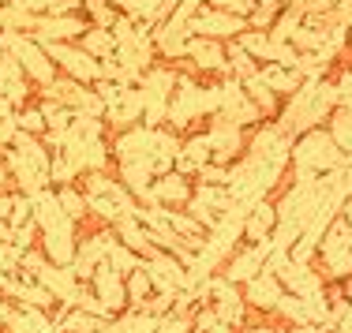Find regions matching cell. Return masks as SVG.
Returning a JSON list of instances; mask_svg holds the SVG:
<instances>
[{
  "mask_svg": "<svg viewBox=\"0 0 352 333\" xmlns=\"http://www.w3.org/2000/svg\"><path fill=\"white\" fill-rule=\"evenodd\" d=\"M225 53H229V75L240 79V82H248L251 75H258V68H263V64H258L251 53H244L236 41H225Z\"/></svg>",
  "mask_w": 352,
  "mask_h": 333,
  "instance_id": "30bf717a",
  "label": "cell"
},
{
  "mask_svg": "<svg viewBox=\"0 0 352 333\" xmlns=\"http://www.w3.org/2000/svg\"><path fill=\"white\" fill-rule=\"evenodd\" d=\"M188 64H191V71L203 75V79H229V53H225V41L191 38L188 41Z\"/></svg>",
  "mask_w": 352,
  "mask_h": 333,
  "instance_id": "277c9868",
  "label": "cell"
},
{
  "mask_svg": "<svg viewBox=\"0 0 352 333\" xmlns=\"http://www.w3.org/2000/svg\"><path fill=\"white\" fill-rule=\"evenodd\" d=\"M281 296H285V285L278 281V273H270V270H263L258 277H251L244 285V303L251 307V311L274 314L278 303H281Z\"/></svg>",
  "mask_w": 352,
  "mask_h": 333,
  "instance_id": "8992f818",
  "label": "cell"
},
{
  "mask_svg": "<svg viewBox=\"0 0 352 333\" xmlns=\"http://www.w3.org/2000/svg\"><path fill=\"white\" fill-rule=\"evenodd\" d=\"M206 135H210V150L214 165H225L229 169L232 161H240V157L248 154V131L236 128V124H229L225 116H210L206 120Z\"/></svg>",
  "mask_w": 352,
  "mask_h": 333,
  "instance_id": "7a4b0ae2",
  "label": "cell"
},
{
  "mask_svg": "<svg viewBox=\"0 0 352 333\" xmlns=\"http://www.w3.org/2000/svg\"><path fill=\"white\" fill-rule=\"evenodd\" d=\"M191 38H214V41H236L248 30V19L221 12V8H199V15L191 19Z\"/></svg>",
  "mask_w": 352,
  "mask_h": 333,
  "instance_id": "3957f363",
  "label": "cell"
},
{
  "mask_svg": "<svg viewBox=\"0 0 352 333\" xmlns=\"http://www.w3.org/2000/svg\"><path fill=\"white\" fill-rule=\"evenodd\" d=\"M274 229H278V206L274 198H258L255 206L248 210V221H244V240L248 244H270Z\"/></svg>",
  "mask_w": 352,
  "mask_h": 333,
  "instance_id": "52a82bcc",
  "label": "cell"
},
{
  "mask_svg": "<svg viewBox=\"0 0 352 333\" xmlns=\"http://www.w3.org/2000/svg\"><path fill=\"white\" fill-rule=\"evenodd\" d=\"M266 251H270V244H248V247H236V251L225 259V266L217 273H221L229 285H240L244 288L251 277H258V273L266 270Z\"/></svg>",
  "mask_w": 352,
  "mask_h": 333,
  "instance_id": "5b68a950",
  "label": "cell"
},
{
  "mask_svg": "<svg viewBox=\"0 0 352 333\" xmlns=\"http://www.w3.org/2000/svg\"><path fill=\"white\" fill-rule=\"evenodd\" d=\"M333 90H338V109H352V68H338Z\"/></svg>",
  "mask_w": 352,
  "mask_h": 333,
  "instance_id": "8fae6325",
  "label": "cell"
},
{
  "mask_svg": "<svg viewBox=\"0 0 352 333\" xmlns=\"http://www.w3.org/2000/svg\"><path fill=\"white\" fill-rule=\"evenodd\" d=\"M285 333H330L322 326H311V322H304V326H285Z\"/></svg>",
  "mask_w": 352,
  "mask_h": 333,
  "instance_id": "4fadbf2b",
  "label": "cell"
},
{
  "mask_svg": "<svg viewBox=\"0 0 352 333\" xmlns=\"http://www.w3.org/2000/svg\"><path fill=\"white\" fill-rule=\"evenodd\" d=\"M150 195H154L157 203H165V206H173V210H176V206H188V203H191V195H195V184H191L184 172L173 169V172H165V176L157 180Z\"/></svg>",
  "mask_w": 352,
  "mask_h": 333,
  "instance_id": "ba28073f",
  "label": "cell"
},
{
  "mask_svg": "<svg viewBox=\"0 0 352 333\" xmlns=\"http://www.w3.org/2000/svg\"><path fill=\"white\" fill-rule=\"evenodd\" d=\"M146 292H150V273H135V277H131V299L139 303Z\"/></svg>",
  "mask_w": 352,
  "mask_h": 333,
  "instance_id": "7c38bea8",
  "label": "cell"
},
{
  "mask_svg": "<svg viewBox=\"0 0 352 333\" xmlns=\"http://www.w3.org/2000/svg\"><path fill=\"white\" fill-rule=\"evenodd\" d=\"M326 131H330V139L338 143L341 154L352 157V109H333L330 120H326Z\"/></svg>",
  "mask_w": 352,
  "mask_h": 333,
  "instance_id": "9c48e42d",
  "label": "cell"
},
{
  "mask_svg": "<svg viewBox=\"0 0 352 333\" xmlns=\"http://www.w3.org/2000/svg\"><path fill=\"white\" fill-rule=\"evenodd\" d=\"M292 165L296 169H311L318 176L326 172H338L349 165V154H341L338 143L330 139L326 128H315V131H304L300 139H292Z\"/></svg>",
  "mask_w": 352,
  "mask_h": 333,
  "instance_id": "6da1fadb",
  "label": "cell"
}]
</instances>
